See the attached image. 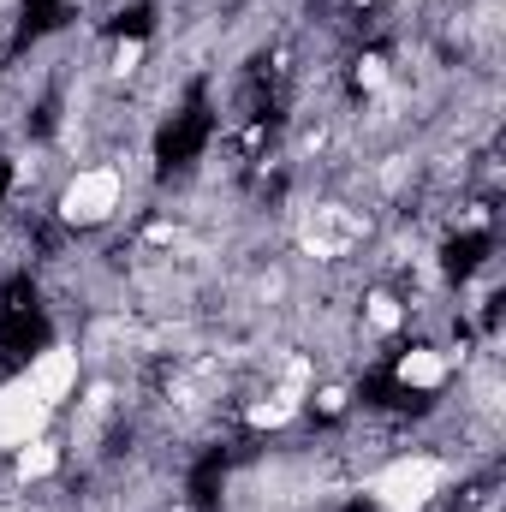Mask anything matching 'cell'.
<instances>
[{
  "label": "cell",
  "instance_id": "6da1fadb",
  "mask_svg": "<svg viewBox=\"0 0 506 512\" xmlns=\"http://www.w3.org/2000/svg\"><path fill=\"white\" fill-rule=\"evenodd\" d=\"M441 459H429V453H417V459H393L387 471L370 477V501L381 512H423L435 501V489H441Z\"/></svg>",
  "mask_w": 506,
  "mask_h": 512
},
{
  "label": "cell",
  "instance_id": "7a4b0ae2",
  "mask_svg": "<svg viewBox=\"0 0 506 512\" xmlns=\"http://www.w3.org/2000/svg\"><path fill=\"white\" fill-rule=\"evenodd\" d=\"M364 233H370V221H364L358 209H346V203H316V209L298 221V251L334 262V256L358 251V245H364Z\"/></svg>",
  "mask_w": 506,
  "mask_h": 512
},
{
  "label": "cell",
  "instance_id": "3957f363",
  "mask_svg": "<svg viewBox=\"0 0 506 512\" xmlns=\"http://www.w3.org/2000/svg\"><path fill=\"white\" fill-rule=\"evenodd\" d=\"M126 197V179L120 167H84L66 191H60V221L66 227H102Z\"/></svg>",
  "mask_w": 506,
  "mask_h": 512
},
{
  "label": "cell",
  "instance_id": "277c9868",
  "mask_svg": "<svg viewBox=\"0 0 506 512\" xmlns=\"http://www.w3.org/2000/svg\"><path fill=\"white\" fill-rule=\"evenodd\" d=\"M48 405L30 393V382L24 376H12V382H0V447H30L36 435H48Z\"/></svg>",
  "mask_w": 506,
  "mask_h": 512
},
{
  "label": "cell",
  "instance_id": "5b68a950",
  "mask_svg": "<svg viewBox=\"0 0 506 512\" xmlns=\"http://www.w3.org/2000/svg\"><path fill=\"white\" fill-rule=\"evenodd\" d=\"M24 382H30V393L54 411L60 399H72V393H78V352H72V346H48V352L24 370Z\"/></svg>",
  "mask_w": 506,
  "mask_h": 512
},
{
  "label": "cell",
  "instance_id": "8992f818",
  "mask_svg": "<svg viewBox=\"0 0 506 512\" xmlns=\"http://www.w3.org/2000/svg\"><path fill=\"white\" fill-rule=\"evenodd\" d=\"M298 405H304V393L274 387V393H262V399L245 405V423H251V429H280V423H292V417H298Z\"/></svg>",
  "mask_w": 506,
  "mask_h": 512
},
{
  "label": "cell",
  "instance_id": "52a82bcc",
  "mask_svg": "<svg viewBox=\"0 0 506 512\" xmlns=\"http://www.w3.org/2000/svg\"><path fill=\"white\" fill-rule=\"evenodd\" d=\"M399 382L405 387H441L447 382V358L429 352V346H411V352L399 358Z\"/></svg>",
  "mask_w": 506,
  "mask_h": 512
},
{
  "label": "cell",
  "instance_id": "ba28073f",
  "mask_svg": "<svg viewBox=\"0 0 506 512\" xmlns=\"http://www.w3.org/2000/svg\"><path fill=\"white\" fill-rule=\"evenodd\" d=\"M60 471V447L48 441V435H36L30 447H18V483H42V477H54Z\"/></svg>",
  "mask_w": 506,
  "mask_h": 512
},
{
  "label": "cell",
  "instance_id": "9c48e42d",
  "mask_svg": "<svg viewBox=\"0 0 506 512\" xmlns=\"http://www.w3.org/2000/svg\"><path fill=\"white\" fill-rule=\"evenodd\" d=\"M364 316H370V328H376V334H399L405 304H399L393 292H370V298H364Z\"/></svg>",
  "mask_w": 506,
  "mask_h": 512
},
{
  "label": "cell",
  "instance_id": "30bf717a",
  "mask_svg": "<svg viewBox=\"0 0 506 512\" xmlns=\"http://www.w3.org/2000/svg\"><path fill=\"white\" fill-rule=\"evenodd\" d=\"M358 84H364L370 96L387 90V60H381V54H364V60H358Z\"/></svg>",
  "mask_w": 506,
  "mask_h": 512
},
{
  "label": "cell",
  "instance_id": "8fae6325",
  "mask_svg": "<svg viewBox=\"0 0 506 512\" xmlns=\"http://www.w3.org/2000/svg\"><path fill=\"white\" fill-rule=\"evenodd\" d=\"M137 60H143V42H137V36L114 48V72H120V78H131V72H137Z\"/></svg>",
  "mask_w": 506,
  "mask_h": 512
},
{
  "label": "cell",
  "instance_id": "7c38bea8",
  "mask_svg": "<svg viewBox=\"0 0 506 512\" xmlns=\"http://www.w3.org/2000/svg\"><path fill=\"white\" fill-rule=\"evenodd\" d=\"M316 405H322L328 417H340V411H346V387H322V393H316Z\"/></svg>",
  "mask_w": 506,
  "mask_h": 512
}]
</instances>
